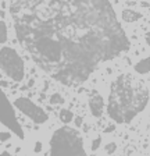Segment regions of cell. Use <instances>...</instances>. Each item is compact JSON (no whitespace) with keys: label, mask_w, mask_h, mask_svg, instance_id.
I'll return each mask as SVG.
<instances>
[{"label":"cell","mask_w":150,"mask_h":156,"mask_svg":"<svg viewBox=\"0 0 150 156\" xmlns=\"http://www.w3.org/2000/svg\"><path fill=\"white\" fill-rule=\"evenodd\" d=\"M71 7L72 14L60 16L53 20L54 24L45 23L33 29L59 42L64 63H60L53 75L64 84L86 80L96 64L129 46L110 3L82 2L72 3Z\"/></svg>","instance_id":"1"},{"label":"cell","mask_w":150,"mask_h":156,"mask_svg":"<svg viewBox=\"0 0 150 156\" xmlns=\"http://www.w3.org/2000/svg\"><path fill=\"white\" fill-rule=\"evenodd\" d=\"M149 101L147 88L129 75H121L113 82L108 96V116L117 123H129L143 110Z\"/></svg>","instance_id":"2"},{"label":"cell","mask_w":150,"mask_h":156,"mask_svg":"<svg viewBox=\"0 0 150 156\" xmlns=\"http://www.w3.org/2000/svg\"><path fill=\"white\" fill-rule=\"evenodd\" d=\"M50 156H88L81 134L70 127L56 130L50 140Z\"/></svg>","instance_id":"3"},{"label":"cell","mask_w":150,"mask_h":156,"mask_svg":"<svg viewBox=\"0 0 150 156\" xmlns=\"http://www.w3.org/2000/svg\"><path fill=\"white\" fill-rule=\"evenodd\" d=\"M0 67L13 81L21 82L25 77V67L21 56L15 49L4 46L0 49Z\"/></svg>","instance_id":"4"},{"label":"cell","mask_w":150,"mask_h":156,"mask_svg":"<svg viewBox=\"0 0 150 156\" xmlns=\"http://www.w3.org/2000/svg\"><path fill=\"white\" fill-rule=\"evenodd\" d=\"M0 121L6 127H9L13 133H15V135H18L21 140L24 138L21 124L18 123V119L14 113L13 106L10 105L7 96L4 95V92L2 89H0Z\"/></svg>","instance_id":"5"},{"label":"cell","mask_w":150,"mask_h":156,"mask_svg":"<svg viewBox=\"0 0 150 156\" xmlns=\"http://www.w3.org/2000/svg\"><path fill=\"white\" fill-rule=\"evenodd\" d=\"M14 106L18 109L20 112H22L26 117H29L32 121H35L36 124H43L49 120V116L43 110L42 107H39L38 105H35L31 99L28 98L20 96L14 101Z\"/></svg>","instance_id":"6"},{"label":"cell","mask_w":150,"mask_h":156,"mask_svg":"<svg viewBox=\"0 0 150 156\" xmlns=\"http://www.w3.org/2000/svg\"><path fill=\"white\" fill-rule=\"evenodd\" d=\"M89 109H90V113L95 117H100L103 113V109H104V102H103V98L100 95H96L89 101Z\"/></svg>","instance_id":"7"},{"label":"cell","mask_w":150,"mask_h":156,"mask_svg":"<svg viewBox=\"0 0 150 156\" xmlns=\"http://www.w3.org/2000/svg\"><path fill=\"white\" fill-rule=\"evenodd\" d=\"M121 18L125 23H135V21H139L142 18V13L136 11V10H131V9H125L122 13H121Z\"/></svg>","instance_id":"8"},{"label":"cell","mask_w":150,"mask_h":156,"mask_svg":"<svg viewBox=\"0 0 150 156\" xmlns=\"http://www.w3.org/2000/svg\"><path fill=\"white\" fill-rule=\"evenodd\" d=\"M135 71L140 75H145V74H149L150 71V58L149 57H145L142 60L135 64Z\"/></svg>","instance_id":"9"},{"label":"cell","mask_w":150,"mask_h":156,"mask_svg":"<svg viewBox=\"0 0 150 156\" xmlns=\"http://www.w3.org/2000/svg\"><path fill=\"white\" fill-rule=\"evenodd\" d=\"M60 120L64 124H70L74 120V113L68 109H63V110H60Z\"/></svg>","instance_id":"10"},{"label":"cell","mask_w":150,"mask_h":156,"mask_svg":"<svg viewBox=\"0 0 150 156\" xmlns=\"http://www.w3.org/2000/svg\"><path fill=\"white\" fill-rule=\"evenodd\" d=\"M9 39V32H7V25L4 21H0V45L7 42Z\"/></svg>","instance_id":"11"},{"label":"cell","mask_w":150,"mask_h":156,"mask_svg":"<svg viewBox=\"0 0 150 156\" xmlns=\"http://www.w3.org/2000/svg\"><path fill=\"white\" fill-rule=\"evenodd\" d=\"M49 101H50V103L52 105H61V103H64V98H63L60 94L56 92V94H53L52 96H50Z\"/></svg>","instance_id":"12"},{"label":"cell","mask_w":150,"mask_h":156,"mask_svg":"<svg viewBox=\"0 0 150 156\" xmlns=\"http://www.w3.org/2000/svg\"><path fill=\"white\" fill-rule=\"evenodd\" d=\"M11 131H0V142H7V141L11 140Z\"/></svg>","instance_id":"13"},{"label":"cell","mask_w":150,"mask_h":156,"mask_svg":"<svg viewBox=\"0 0 150 156\" xmlns=\"http://www.w3.org/2000/svg\"><path fill=\"white\" fill-rule=\"evenodd\" d=\"M104 149H106V153H108V155H113V153L117 151V144H115V142H108L107 145L104 146Z\"/></svg>","instance_id":"14"},{"label":"cell","mask_w":150,"mask_h":156,"mask_svg":"<svg viewBox=\"0 0 150 156\" xmlns=\"http://www.w3.org/2000/svg\"><path fill=\"white\" fill-rule=\"evenodd\" d=\"M100 145H101V136H96L90 144V149L92 151H97L99 148H100Z\"/></svg>","instance_id":"15"},{"label":"cell","mask_w":150,"mask_h":156,"mask_svg":"<svg viewBox=\"0 0 150 156\" xmlns=\"http://www.w3.org/2000/svg\"><path fill=\"white\" fill-rule=\"evenodd\" d=\"M33 151H35L36 153H40L43 151V144L40 142V141H38V142H35V148H33Z\"/></svg>","instance_id":"16"},{"label":"cell","mask_w":150,"mask_h":156,"mask_svg":"<svg viewBox=\"0 0 150 156\" xmlns=\"http://www.w3.org/2000/svg\"><path fill=\"white\" fill-rule=\"evenodd\" d=\"M72 121L75 123V126H77V127H81V126H82V123H84V119H82L81 116H77Z\"/></svg>","instance_id":"17"},{"label":"cell","mask_w":150,"mask_h":156,"mask_svg":"<svg viewBox=\"0 0 150 156\" xmlns=\"http://www.w3.org/2000/svg\"><path fill=\"white\" fill-rule=\"evenodd\" d=\"M114 130H115V126H114V124H111V126H108L107 128L104 130V133H106V134H108V133H113Z\"/></svg>","instance_id":"18"},{"label":"cell","mask_w":150,"mask_h":156,"mask_svg":"<svg viewBox=\"0 0 150 156\" xmlns=\"http://www.w3.org/2000/svg\"><path fill=\"white\" fill-rule=\"evenodd\" d=\"M0 156H13L10 152H2L0 153Z\"/></svg>","instance_id":"19"},{"label":"cell","mask_w":150,"mask_h":156,"mask_svg":"<svg viewBox=\"0 0 150 156\" xmlns=\"http://www.w3.org/2000/svg\"><path fill=\"white\" fill-rule=\"evenodd\" d=\"M33 84H35V80H33V78H31V81H29V84H28V85H29V87H32Z\"/></svg>","instance_id":"20"},{"label":"cell","mask_w":150,"mask_h":156,"mask_svg":"<svg viewBox=\"0 0 150 156\" xmlns=\"http://www.w3.org/2000/svg\"><path fill=\"white\" fill-rule=\"evenodd\" d=\"M140 6H142V7H149V3H147V2H145V3H140Z\"/></svg>","instance_id":"21"}]
</instances>
